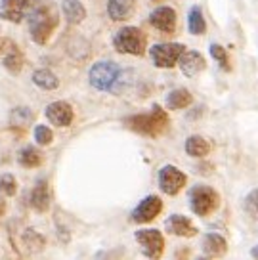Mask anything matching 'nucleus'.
Returning <instances> with one entry per match:
<instances>
[{
  "label": "nucleus",
  "mask_w": 258,
  "mask_h": 260,
  "mask_svg": "<svg viewBox=\"0 0 258 260\" xmlns=\"http://www.w3.org/2000/svg\"><path fill=\"white\" fill-rule=\"evenodd\" d=\"M57 23H59V14L57 8L48 2L42 0L37 2V6L29 14V31H31V39L37 44H46L50 41V37L54 35Z\"/></svg>",
  "instance_id": "obj_1"
},
{
  "label": "nucleus",
  "mask_w": 258,
  "mask_h": 260,
  "mask_svg": "<svg viewBox=\"0 0 258 260\" xmlns=\"http://www.w3.org/2000/svg\"><path fill=\"white\" fill-rule=\"evenodd\" d=\"M126 126L134 130L142 136H149V138H157L161 136L165 130L169 128V115L161 106H153L149 113L132 115L126 119Z\"/></svg>",
  "instance_id": "obj_2"
},
{
  "label": "nucleus",
  "mask_w": 258,
  "mask_h": 260,
  "mask_svg": "<svg viewBox=\"0 0 258 260\" xmlns=\"http://www.w3.org/2000/svg\"><path fill=\"white\" fill-rule=\"evenodd\" d=\"M113 46L121 54L130 56H144L147 48V39L142 29L138 27H122L113 37Z\"/></svg>",
  "instance_id": "obj_3"
},
{
  "label": "nucleus",
  "mask_w": 258,
  "mask_h": 260,
  "mask_svg": "<svg viewBox=\"0 0 258 260\" xmlns=\"http://www.w3.org/2000/svg\"><path fill=\"white\" fill-rule=\"evenodd\" d=\"M119 75H121V67L115 63V61H98L92 65L88 73L90 84L96 90L107 92V90H113L117 81H119Z\"/></svg>",
  "instance_id": "obj_4"
},
{
  "label": "nucleus",
  "mask_w": 258,
  "mask_h": 260,
  "mask_svg": "<svg viewBox=\"0 0 258 260\" xmlns=\"http://www.w3.org/2000/svg\"><path fill=\"white\" fill-rule=\"evenodd\" d=\"M189 205L197 216H209L218 209L220 195L209 186H195L189 191Z\"/></svg>",
  "instance_id": "obj_5"
},
{
  "label": "nucleus",
  "mask_w": 258,
  "mask_h": 260,
  "mask_svg": "<svg viewBox=\"0 0 258 260\" xmlns=\"http://www.w3.org/2000/svg\"><path fill=\"white\" fill-rule=\"evenodd\" d=\"M186 52V46L180 42H165V44H155L149 48V56L153 63L161 69H170L180 61L182 54Z\"/></svg>",
  "instance_id": "obj_6"
},
{
  "label": "nucleus",
  "mask_w": 258,
  "mask_h": 260,
  "mask_svg": "<svg viewBox=\"0 0 258 260\" xmlns=\"http://www.w3.org/2000/svg\"><path fill=\"white\" fill-rule=\"evenodd\" d=\"M39 0H0V17L10 23H21L29 17Z\"/></svg>",
  "instance_id": "obj_7"
},
{
  "label": "nucleus",
  "mask_w": 258,
  "mask_h": 260,
  "mask_svg": "<svg viewBox=\"0 0 258 260\" xmlns=\"http://www.w3.org/2000/svg\"><path fill=\"white\" fill-rule=\"evenodd\" d=\"M134 237L147 258H159L165 251V237L159 230H138Z\"/></svg>",
  "instance_id": "obj_8"
},
{
  "label": "nucleus",
  "mask_w": 258,
  "mask_h": 260,
  "mask_svg": "<svg viewBox=\"0 0 258 260\" xmlns=\"http://www.w3.org/2000/svg\"><path fill=\"white\" fill-rule=\"evenodd\" d=\"M187 176L184 172L172 167V165H167L159 171V186H161L163 193L167 195H176L182 191V187L186 186Z\"/></svg>",
  "instance_id": "obj_9"
},
{
  "label": "nucleus",
  "mask_w": 258,
  "mask_h": 260,
  "mask_svg": "<svg viewBox=\"0 0 258 260\" xmlns=\"http://www.w3.org/2000/svg\"><path fill=\"white\" fill-rule=\"evenodd\" d=\"M163 211V201L159 195H147L144 201H140L136 209L132 211V220L136 224H147L155 220Z\"/></svg>",
  "instance_id": "obj_10"
},
{
  "label": "nucleus",
  "mask_w": 258,
  "mask_h": 260,
  "mask_svg": "<svg viewBox=\"0 0 258 260\" xmlns=\"http://www.w3.org/2000/svg\"><path fill=\"white\" fill-rule=\"evenodd\" d=\"M44 115H46V119H48L52 124H56L59 128L69 126L73 122V117H75L73 107L69 106L67 102H54V104H50V106L46 107Z\"/></svg>",
  "instance_id": "obj_11"
},
{
  "label": "nucleus",
  "mask_w": 258,
  "mask_h": 260,
  "mask_svg": "<svg viewBox=\"0 0 258 260\" xmlns=\"http://www.w3.org/2000/svg\"><path fill=\"white\" fill-rule=\"evenodd\" d=\"M149 23L161 32H174L176 31V12L170 6H161L151 12L149 16Z\"/></svg>",
  "instance_id": "obj_12"
},
{
  "label": "nucleus",
  "mask_w": 258,
  "mask_h": 260,
  "mask_svg": "<svg viewBox=\"0 0 258 260\" xmlns=\"http://www.w3.org/2000/svg\"><path fill=\"white\" fill-rule=\"evenodd\" d=\"M180 71L186 75V77H195V75H199L201 71H205V57L199 54V52H194V50H189V52H184L182 57H180Z\"/></svg>",
  "instance_id": "obj_13"
},
{
  "label": "nucleus",
  "mask_w": 258,
  "mask_h": 260,
  "mask_svg": "<svg viewBox=\"0 0 258 260\" xmlns=\"http://www.w3.org/2000/svg\"><path fill=\"white\" fill-rule=\"evenodd\" d=\"M167 230H169L172 236L178 237H194L197 234V228L194 226V222L182 214H172L169 220H167Z\"/></svg>",
  "instance_id": "obj_14"
},
{
  "label": "nucleus",
  "mask_w": 258,
  "mask_h": 260,
  "mask_svg": "<svg viewBox=\"0 0 258 260\" xmlns=\"http://www.w3.org/2000/svg\"><path fill=\"white\" fill-rule=\"evenodd\" d=\"M31 207L37 212H46L50 209V189H48V182L46 180H39L31 191Z\"/></svg>",
  "instance_id": "obj_15"
},
{
  "label": "nucleus",
  "mask_w": 258,
  "mask_h": 260,
  "mask_svg": "<svg viewBox=\"0 0 258 260\" xmlns=\"http://www.w3.org/2000/svg\"><path fill=\"white\" fill-rule=\"evenodd\" d=\"M136 10L134 0H109L107 2V14L113 21H126L132 17Z\"/></svg>",
  "instance_id": "obj_16"
},
{
  "label": "nucleus",
  "mask_w": 258,
  "mask_h": 260,
  "mask_svg": "<svg viewBox=\"0 0 258 260\" xmlns=\"http://www.w3.org/2000/svg\"><path fill=\"white\" fill-rule=\"evenodd\" d=\"M61 12H63L67 23L79 25L86 17V8L82 6L79 0H61Z\"/></svg>",
  "instance_id": "obj_17"
},
{
  "label": "nucleus",
  "mask_w": 258,
  "mask_h": 260,
  "mask_svg": "<svg viewBox=\"0 0 258 260\" xmlns=\"http://www.w3.org/2000/svg\"><path fill=\"white\" fill-rule=\"evenodd\" d=\"M228 251L226 239L220 236V234H209L203 239V252L207 256H222Z\"/></svg>",
  "instance_id": "obj_18"
},
{
  "label": "nucleus",
  "mask_w": 258,
  "mask_h": 260,
  "mask_svg": "<svg viewBox=\"0 0 258 260\" xmlns=\"http://www.w3.org/2000/svg\"><path fill=\"white\" fill-rule=\"evenodd\" d=\"M191 102H194V96L189 94V90L176 88L172 90L167 98V107L169 109H186V107L191 106Z\"/></svg>",
  "instance_id": "obj_19"
},
{
  "label": "nucleus",
  "mask_w": 258,
  "mask_h": 260,
  "mask_svg": "<svg viewBox=\"0 0 258 260\" xmlns=\"http://www.w3.org/2000/svg\"><path fill=\"white\" fill-rule=\"evenodd\" d=\"M210 151V144L203 136H189L186 142V153L189 157H197L201 159L205 155H209Z\"/></svg>",
  "instance_id": "obj_20"
},
{
  "label": "nucleus",
  "mask_w": 258,
  "mask_h": 260,
  "mask_svg": "<svg viewBox=\"0 0 258 260\" xmlns=\"http://www.w3.org/2000/svg\"><path fill=\"white\" fill-rule=\"evenodd\" d=\"M33 82L42 90H56L59 86V79L48 69H39L33 73Z\"/></svg>",
  "instance_id": "obj_21"
},
{
  "label": "nucleus",
  "mask_w": 258,
  "mask_h": 260,
  "mask_svg": "<svg viewBox=\"0 0 258 260\" xmlns=\"http://www.w3.org/2000/svg\"><path fill=\"white\" fill-rule=\"evenodd\" d=\"M19 165L25 169H37L42 165V153L33 146H27L19 151Z\"/></svg>",
  "instance_id": "obj_22"
},
{
  "label": "nucleus",
  "mask_w": 258,
  "mask_h": 260,
  "mask_svg": "<svg viewBox=\"0 0 258 260\" xmlns=\"http://www.w3.org/2000/svg\"><path fill=\"white\" fill-rule=\"evenodd\" d=\"M187 29L191 35H205L207 31V23H205V17L199 6H194L187 14Z\"/></svg>",
  "instance_id": "obj_23"
},
{
  "label": "nucleus",
  "mask_w": 258,
  "mask_h": 260,
  "mask_svg": "<svg viewBox=\"0 0 258 260\" xmlns=\"http://www.w3.org/2000/svg\"><path fill=\"white\" fill-rule=\"evenodd\" d=\"M33 119H35V115H33V111L29 107H16V109L12 111V115H10L12 124H14V126H23V128L27 124H31Z\"/></svg>",
  "instance_id": "obj_24"
},
{
  "label": "nucleus",
  "mask_w": 258,
  "mask_h": 260,
  "mask_svg": "<svg viewBox=\"0 0 258 260\" xmlns=\"http://www.w3.org/2000/svg\"><path fill=\"white\" fill-rule=\"evenodd\" d=\"M4 67H6L12 75L21 73V69H23V56L19 54V50L14 48L10 54L4 56Z\"/></svg>",
  "instance_id": "obj_25"
},
{
  "label": "nucleus",
  "mask_w": 258,
  "mask_h": 260,
  "mask_svg": "<svg viewBox=\"0 0 258 260\" xmlns=\"http://www.w3.org/2000/svg\"><path fill=\"white\" fill-rule=\"evenodd\" d=\"M23 243L31 249V251H42V247H44V237L41 234H37L35 230H25L23 232Z\"/></svg>",
  "instance_id": "obj_26"
},
{
  "label": "nucleus",
  "mask_w": 258,
  "mask_h": 260,
  "mask_svg": "<svg viewBox=\"0 0 258 260\" xmlns=\"http://www.w3.org/2000/svg\"><path fill=\"white\" fill-rule=\"evenodd\" d=\"M243 209H245V212L249 214L250 218L258 220V189H252V191L245 197Z\"/></svg>",
  "instance_id": "obj_27"
},
{
  "label": "nucleus",
  "mask_w": 258,
  "mask_h": 260,
  "mask_svg": "<svg viewBox=\"0 0 258 260\" xmlns=\"http://www.w3.org/2000/svg\"><path fill=\"white\" fill-rule=\"evenodd\" d=\"M0 193H4L6 197H14L17 193V182L12 174L0 176Z\"/></svg>",
  "instance_id": "obj_28"
},
{
  "label": "nucleus",
  "mask_w": 258,
  "mask_h": 260,
  "mask_svg": "<svg viewBox=\"0 0 258 260\" xmlns=\"http://www.w3.org/2000/svg\"><path fill=\"white\" fill-rule=\"evenodd\" d=\"M35 140H37L39 146H50L52 140H54V134L46 124H37L35 126Z\"/></svg>",
  "instance_id": "obj_29"
},
{
  "label": "nucleus",
  "mask_w": 258,
  "mask_h": 260,
  "mask_svg": "<svg viewBox=\"0 0 258 260\" xmlns=\"http://www.w3.org/2000/svg\"><path fill=\"white\" fill-rule=\"evenodd\" d=\"M210 56L216 59L220 67L222 69H230V57H228V52L224 46H220V44H210Z\"/></svg>",
  "instance_id": "obj_30"
},
{
  "label": "nucleus",
  "mask_w": 258,
  "mask_h": 260,
  "mask_svg": "<svg viewBox=\"0 0 258 260\" xmlns=\"http://www.w3.org/2000/svg\"><path fill=\"white\" fill-rule=\"evenodd\" d=\"M16 48V44L8 39H4V37H0V57H4L6 54H10L12 50Z\"/></svg>",
  "instance_id": "obj_31"
},
{
  "label": "nucleus",
  "mask_w": 258,
  "mask_h": 260,
  "mask_svg": "<svg viewBox=\"0 0 258 260\" xmlns=\"http://www.w3.org/2000/svg\"><path fill=\"white\" fill-rule=\"evenodd\" d=\"M4 212H6V201H4L2 197H0V216H2Z\"/></svg>",
  "instance_id": "obj_32"
},
{
  "label": "nucleus",
  "mask_w": 258,
  "mask_h": 260,
  "mask_svg": "<svg viewBox=\"0 0 258 260\" xmlns=\"http://www.w3.org/2000/svg\"><path fill=\"white\" fill-rule=\"evenodd\" d=\"M250 256H252V258H258V245H256V247H252V251H250Z\"/></svg>",
  "instance_id": "obj_33"
}]
</instances>
